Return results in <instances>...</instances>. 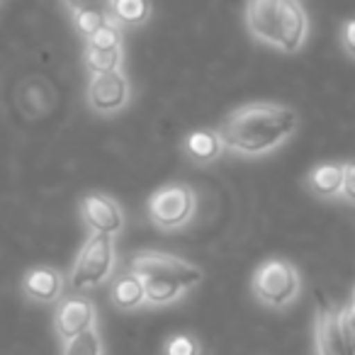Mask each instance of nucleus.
<instances>
[{
  "instance_id": "1",
  "label": "nucleus",
  "mask_w": 355,
  "mask_h": 355,
  "mask_svg": "<svg viewBox=\"0 0 355 355\" xmlns=\"http://www.w3.org/2000/svg\"><path fill=\"white\" fill-rule=\"evenodd\" d=\"M297 129H300V114L290 105L248 103L234 110L219 124L217 132L224 141V151L258 158L290 141Z\"/></svg>"
},
{
  "instance_id": "2",
  "label": "nucleus",
  "mask_w": 355,
  "mask_h": 355,
  "mask_svg": "<svg viewBox=\"0 0 355 355\" xmlns=\"http://www.w3.org/2000/svg\"><path fill=\"white\" fill-rule=\"evenodd\" d=\"M129 272L141 282L144 304L153 309L175 304L205 277L200 266L163 251H137L129 258Z\"/></svg>"
},
{
  "instance_id": "3",
  "label": "nucleus",
  "mask_w": 355,
  "mask_h": 355,
  "mask_svg": "<svg viewBox=\"0 0 355 355\" xmlns=\"http://www.w3.org/2000/svg\"><path fill=\"white\" fill-rule=\"evenodd\" d=\"M251 292L258 300V304L282 311L300 300L302 275L285 258H268L253 270Z\"/></svg>"
},
{
  "instance_id": "4",
  "label": "nucleus",
  "mask_w": 355,
  "mask_h": 355,
  "mask_svg": "<svg viewBox=\"0 0 355 355\" xmlns=\"http://www.w3.org/2000/svg\"><path fill=\"white\" fill-rule=\"evenodd\" d=\"M114 266H117V251H114L112 236L90 234L88 241L76 256L73 268H71L66 280H69L71 290L76 292L90 290V287H98L105 280H110Z\"/></svg>"
},
{
  "instance_id": "5",
  "label": "nucleus",
  "mask_w": 355,
  "mask_h": 355,
  "mask_svg": "<svg viewBox=\"0 0 355 355\" xmlns=\"http://www.w3.org/2000/svg\"><path fill=\"white\" fill-rule=\"evenodd\" d=\"M198 209L195 190L188 183H166L148 198L146 214L161 232H175L190 224Z\"/></svg>"
},
{
  "instance_id": "6",
  "label": "nucleus",
  "mask_w": 355,
  "mask_h": 355,
  "mask_svg": "<svg viewBox=\"0 0 355 355\" xmlns=\"http://www.w3.org/2000/svg\"><path fill=\"white\" fill-rule=\"evenodd\" d=\"M132 98V88L124 76V71H107V73H90L88 83V105L95 114H110L122 112L129 105Z\"/></svg>"
},
{
  "instance_id": "7",
  "label": "nucleus",
  "mask_w": 355,
  "mask_h": 355,
  "mask_svg": "<svg viewBox=\"0 0 355 355\" xmlns=\"http://www.w3.org/2000/svg\"><path fill=\"white\" fill-rule=\"evenodd\" d=\"M80 219L90 234L117 236L124 229V212L119 202L103 193H90L80 200Z\"/></svg>"
},
{
  "instance_id": "8",
  "label": "nucleus",
  "mask_w": 355,
  "mask_h": 355,
  "mask_svg": "<svg viewBox=\"0 0 355 355\" xmlns=\"http://www.w3.org/2000/svg\"><path fill=\"white\" fill-rule=\"evenodd\" d=\"M314 350L316 355H353L340 334L338 304H334L326 295H321L314 314Z\"/></svg>"
},
{
  "instance_id": "9",
  "label": "nucleus",
  "mask_w": 355,
  "mask_h": 355,
  "mask_svg": "<svg viewBox=\"0 0 355 355\" xmlns=\"http://www.w3.org/2000/svg\"><path fill=\"white\" fill-rule=\"evenodd\" d=\"M90 326H98V309L88 297H66L54 311V331L61 340H71Z\"/></svg>"
},
{
  "instance_id": "10",
  "label": "nucleus",
  "mask_w": 355,
  "mask_h": 355,
  "mask_svg": "<svg viewBox=\"0 0 355 355\" xmlns=\"http://www.w3.org/2000/svg\"><path fill=\"white\" fill-rule=\"evenodd\" d=\"M285 0H246V25L256 40L277 46Z\"/></svg>"
},
{
  "instance_id": "11",
  "label": "nucleus",
  "mask_w": 355,
  "mask_h": 355,
  "mask_svg": "<svg viewBox=\"0 0 355 355\" xmlns=\"http://www.w3.org/2000/svg\"><path fill=\"white\" fill-rule=\"evenodd\" d=\"M64 287V275L56 268L49 266H37L22 275V292H25V297L32 302H40V304H51V302L61 300Z\"/></svg>"
},
{
  "instance_id": "12",
  "label": "nucleus",
  "mask_w": 355,
  "mask_h": 355,
  "mask_svg": "<svg viewBox=\"0 0 355 355\" xmlns=\"http://www.w3.org/2000/svg\"><path fill=\"white\" fill-rule=\"evenodd\" d=\"M183 151L193 163L207 166V163H214L224 153V141L217 129H195V132L185 134Z\"/></svg>"
},
{
  "instance_id": "13",
  "label": "nucleus",
  "mask_w": 355,
  "mask_h": 355,
  "mask_svg": "<svg viewBox=\"0 0 355 355\" xmlns=\"http://www.w3.org/2000/svg\"><path fill=\"white\" fill-rule=\"evenodd\" d=\"M340 180H343V163H319L304 178V185L314 198L334 200L340 193Z\"/></svg>"
},
{
  "instance_id": "14",
  "label": "nucleus",
  "mask_w": 355,
  "mask_h": 355,
  "mask_svg": "<svg viewBox=\"0 0 355 355\" xmlns=\"http://www.w3.org/2000/svg\"><path fill=\"white\" fill-rule=\"evenodd\" d=\"M110 302L114 304V309L119 311H134L139 306H144V290L141 282L132 275V272H122L112 280L110 285Z\"/></svg>"
},
{
  "instance_id": "15",
  "label": "nucleus",
  "mask_w": 355,
  "mask_h": 355,
  "mask_svg": "<svg viewBox=\"0 0 355 355\" xmlns=\"http://www.w3.org/2000/svg\"><path fill=\"white\" fill-rule=\"evenodd\" d=\"M151 15V3L148 0H112L110 17L119 27H137L144 25Z\"/></svg>"
},
{
  "instance_id": "16",
  "label": "nucleus",
  "mask_w": 355,
  "mask_h": 355,
  "mask_svg": "<svg viewBox=\"0 0 355 355\" xmlns=\"http://www.w3.org/2000/svg\"><path fill=\"white\" fill-rule=\"evenodd\" d=\"M122 46L117 49H90L85 46V66L90 73H107V71L122 69Z\"/></svg>"
},
{
  "instance_id": "17",
  "label": "nucleus",
  "mask_w": 355,
  "mask_h": 355,
  "mask_svg": "<svg viewBox=\"0 0 355 355\" xmlns=\"http://www.w3.org/2000/svg\"><path fill=\"white\" fill-rule=\"evenodd\" d=\"M64 355H105L103 338L98 334V326H90L83 334L73 336L64 343Z\"/></svg>"
},
{
  "instance_id": "18",
  "label": "nucleus",
  "mask_w": 355,
  "mask_h": 355,
  "mask_svg": "<svg viewBox=\"0 0 355 355\" xmlns=\"http://www.w3.org/2000/svg\"><path fill=\"white\" fill-rule=\"evenodd\" d=\"M85 46H90V49H117V46H122V32H119V25H114L112 20L105 22V25L98 27L93 35L85 37Z\"/></svg>"
},
{
  "instance_id": "19",
  "label": "nucleus",
  "mask_w": 355,
  "mask_h": 355,
  "mask_svg": "<svg viewBox=\"0 0 355 355\" xmlns=\"http://www.w3.org/2000/svg\"><path fill=\"white\" fill-rule=\"evenodd\" d=\"M163 355H202V345L190 334H173L163 343Z\"/></svg>"
},
{
  "instance_id": "20",
  "label": "nucleus",
  "mask_w": 355,
  "mask_h": 355,
  "mask_svg": "<svg viewBox=\"0 0 355 355\" xmlns=\"http://www.w3.org/2000/svg\"><path fill=\"white\" fill-rule=\"evenodd\" d=\"M64 6L71 10V15H78V12H100V15L110 17L112 0H64Z\"/></svg>"
},
{
  "instance_id": "21",
  "label": "nucleus",
  "mask_w": 355,
  "mask_h": 355,
  "mask_svg": "<svg viewBox=\"0 0 355 355\" xmlns=\"http://www.w3.org/2000/svg\"><path fill=\"white\" fill-rule=\"evenodd\" d=\"M110 20H112V17L100 15V12H78V15H73L76 30H78L83 37H90L98 27H103L105 22H110Z\"/></svg>"
},
{
  "instance_id": "22",
  "label": "nucleus",
  "mask_w": 355,
  "mask_h": 355,
  "mask_svg": "<svg viewBox=\"0 0 355 355\" xmlns=\"http://www.w3.org/2000/svg\"><path fill=\"white\" fill-rule=\"evenodd\" d=\"M338 198L345 205L355 202V166L350 161H343V180H340V193Z\"/></svg>"
},
{
  "instance_id": "23",
  "label": "nucleus",
  "mask_w": 355,
  "mask_h": 355,
  "mask_svg": "<svg viewBox=\"0 0 355 355\" xmlns=\"http://www.w3.org/2000/svg\"><path fill=\"white\" fill-rule=\"evenodd\" d=\"M338 326H340V334H343V340L350 350H353V302L338 309Z\"/></svg>"
},
{
  "instance_id": "24",
  "label": "nucleus",
  "mask_w": 355,
  "mask_h": 355,
  "mask_svg": "<svg viewBox=\"0 0 355 355\" xmlns=\"http://www.w3.org/2000/svg\"><path fill=\"white\" fill-rule=\"evenodd\" d=\"M340 42H343V49L348 56H355V22L345 20L340 27Z\"/></svg>"
}]
</instances>
